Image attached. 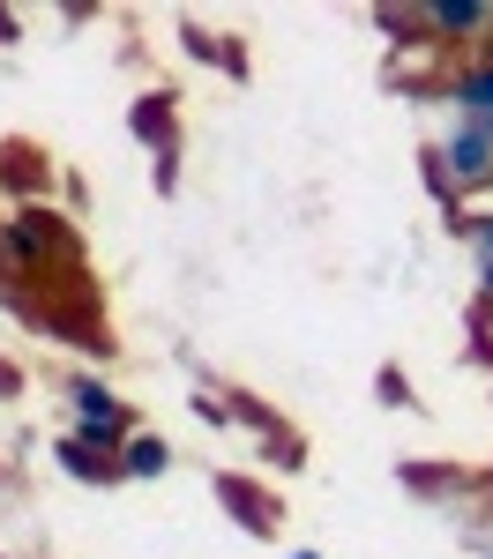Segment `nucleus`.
<instances>
[{"mask_svg":"<svg viewBox=\"0 0 493 559\" xmlns=\"http://www.w3.org/2000/svg\"><path fill=\"white\" fill-rule=\"evenodd\" d=\"M68 403H75V440H90L97 455H105V448H128V440H134L128 403H120V395H113L105 381L75 373V381H68Z\"/></svg>","mask_w":493,"mask_h":559,"instance_id":"nucleus-1","label":"nucleus"},{"mask_svg":"<svg viewBox=\"0 0 493 559\" xmlns=\"http://www.w3.org/2000/svg\"><path fill=\"white\" fill-rule=\"evenodd\" d=\"M434 165H442V179H456V210H463V187H486L493 179V134L486 120H448L442 134V150H434Z\"/></svg>","mask_w":493,"mask_h":559,"instance_id":"nucleus-2","label":"nucleus"},{"mask_svg":"<svg viewBox=\"0 0 493 559\" xmlns=\"http://www.w3.org/2000/svg\"><path fill=\"white\" fill-rule=\"evenodd\" d=\"M0 247H8L15 261H31V254L45 261V254L68 247V231H60V216H52V210H15L8 224H0Z\"/></svg>","mask_w":493,"mask_h":559,"instance_id":"nucleus-3","label":"nucleus"},{"mask_svg":"<svg viewBox=\"0 0 493 559\" xmlns=\"http://www.w3.org/2000/svg\"><path fill=\"white\" fill-rule=\"evenodd\" d=\"M486 23H493V8H479V0H434L426 8V31L434 38H479Z\"/></svg>","mask_w":493,"mask_h":559,"instance_id":"nucleus-4","label":"nucleus"},{"mask_svg":"<svg viewBox=\"0 0 493 559\" xmlns=\"http://www.w3.org/2000/svg\"><path fill=\"white\" fill-rule=\"evenodd\" d=\"M120 477H165L173 471V448L157 440V432H134L128 448H120V463H113Z\"/></svg>","mask_w":493,"mask_h":559,"instance_id":"nucleus-5","label":"nucleus"},{"mask_svg":"<svg viewBox=\"0 0 493 559\" xmlns=\"http://www.w3.org/2000/svg\"><path fill=\"white\" fill-rule=\"evenodd\" d=\"M456 112H463V120H493V60H479V68L456 75Z\"/></svg>","mask_w":493,"mask_h":559,"instance_id":"nucleus-6","label":"nucleus"},{"mask_svg":"<svg viewBox=\"0 0 493 559\" xmlns=\"http://www.w3.org/2000/svg\"><path fill=\"white\" fill-rule=\"evenodd\" d=\"M60 463H68V477H83V485H113V477H120L97 448H90V440H75V432L60 440Z\"/></svg>","mask_w":493,"mask_h":559,"instance_id":"nucleus-7","label":"nucleus"},{"mask_svg":"<svg viewBox=\"0 0 493 559\" xmlns=\"http://www.w3.org/2000/svg\"><path fill=\"white\" fill-rule=\"evenodd\" d=\"M284 559H321V552H284Z\"/></svg>","mask_w":493,"mask_h":559,"instance_id":"nucleus-8","label":"nucleus"},{"mask_svg":"<svg viewBox=\"0 0 493 559\" xmlns=\"http://www.w3.org/2000/svg\"><path fill=\"white\" fill-rule=\"evenodd\" d=\"M486 559H493V552H486Z\"/></svg>","mask_w":493,"mask_h":559,"instance_id":"nucleus-9","label":"nucleus"}]
</instances>
